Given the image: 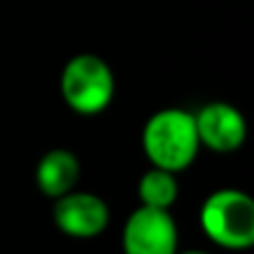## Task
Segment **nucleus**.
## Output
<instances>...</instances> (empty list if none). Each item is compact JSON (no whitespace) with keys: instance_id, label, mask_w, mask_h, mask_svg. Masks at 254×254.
Returning a JSON list of instances; mask_svg holds the SVG:
<instances>
[{"instance_id":"1","label":"nucleus","mask_w":254,"mask_h":254,"mask_svg":"<svg viewBox=\"0 0 254 254\" xmlns=\"http://www.w3.org/2000/svg\"><path fill=\"white\" fill-rule=\"evenodd\" d=\"M140 145L152 167H161L172 174L188 170L201 149L194 114L181 107L154 112L143 125Z\"/></svg>"},{"instance_id":"2","label":"nucleus","mask_w":254,"mask_h":254,"mask_svg":"<svg viewBox=\"0 0 254 254\" xmlns=\"http://www.w3.org/2000/svg\"><path fill=\"white\" fill-rule=\"evenodd\" d=\"M116 78L107 61L96 54H76L61 71V96L74 114L96 116L112 105Z\"/></svg>"},{"instance_id":"3","label":"nucleus","mask_w":254,"mask_h":254,"mask_svg":"<svg viewBox=\"0 0 254 254\" xmlns=\"http://www.w3.org/2000/svg\"><path fill=\"white\" fill-rule=\"evenodd\" d=\"M201 228L212 243L225 250H248L254 243V203L246 192L223 188L201 205Z\"/></svg>"},{"instance_id":"4","label":"nucleus","mask_w":254,"mask_h":254,"mask_svg":"<svg viewBox=\"0 0 254 254\" xmlns=\"http://www.w3.org/2000/svg\"><path fill=\"white\" fill-rule=\"evenodd\" d=\"M123 254H176L179 228L170 210L138 205L121 232Z\"/></svg>"},{"instance_id":"5","label":"nucleus","mask_w":254,"mask_h":254,"mask_svg":"<svg viewBox=\"0 0 254 254\" xmlns=\"http://www.w3.org/2000/svg\"><path fill=\"white\" fill-rule=\"evenodd\" d=\"M52 219L65 237L94 239L105 232V228L110 225V207L96 194L71 190L56 198Z\"/></svg>"},{"instance_id":"6","label":"nucleus","mask_w":254,"mask_h":254,"mask_svg":"<svg viewBox=\"0 0 254 254\" xmlns=\"http://www.w3.org/2000/svg\"><path fill=\"white\" fill-rule=\"evenodd\" d=\"M198 143L216 154H232L241 149L248 136V123L241 110L225 101L205 103L194 112Z\"/></svg>"},{"instance_id":"7","label":"nucleus","mask_w":254,"mask_h":254,"mask_svg":"<svg viewBox=\"0 0 254 254\" xmlns=\"http://www.w3.org/2000/svg\"><path fill=\"white\" fill-rule=\"evenodd\" d=\"M36 188L49 198H61L63 194L71 192L80 179V161L74 152L65 147L49 149L36 163Z\"/></svg>"},{"instance_id":"8","label":"nucleus","mask_w":254,"mask_h":254,"mask_svg":"<svg viewBox=\"0 0 254 254\" xmlns=\"http://www.w3.org/2000/svg\"><path fill=\"white\" fill-rule=\"evenodd\" d=\"M179 198V183L176 174L161 167L147 170L138 181V201L145 207H156V210H170Z\"/></svg>"},{"instance_id":"9","label":"nucleus","mask_w":254,"mask_h":254,"mask_svg":"<svg viewBox=\"0 0 254 254\" xmlns=\"http://www.w3.org/2000/svg\"><path fill=\"white\" fill-rule=\"evenodd\" d=\"M176 254H207V252H201V250H185V252H176Z\"/></svg>"}]
</instances>
